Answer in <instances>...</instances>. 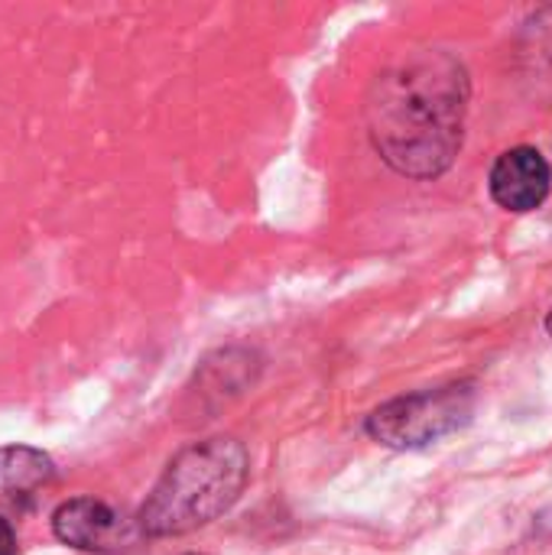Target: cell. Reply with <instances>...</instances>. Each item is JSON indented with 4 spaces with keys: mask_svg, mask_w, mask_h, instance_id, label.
<instances>
[{
    "mask_svg": "<svg viewBox=\"0 0 552 555\" xmlns=\"http://www.w3.org/2000/svg\"><path fill=\"white\" fill-rule=\"evenodd\" d=\"M468 78L446 52H426L377 81L368 104L381 156L416 179L439 176L462 146Z\"/></svg>",
    "mask_w": 552,
    "mask_h": 555,
    "instance_id": "cell-1",
    "label": "cell"
},
{
    "mask_svg": "<svg viewBox=\"0 0 552 555\" xmlns=\"http://www.w3.org/2000/svg\"><path fill=\"white\" fill-rule=\"evenodd\" d=\"M247 485V452L234 439L182 449L140 507L146 537H182L218 520Z\"/></svg>",
    "mask_w": 552,
    "mask_h": 555,
    "instance_id": "cell-2",
    "label": "cell"
},
{
    "mask_svg": "<svg viewBox=\"0 0 552 555\" xmlns=\"http://www.w3.org/2000/svg\"><path fill=\"white\" fill-rule=\"evenodd\" d=\"M52 533L81 553H124L137 540V527L94 498L65 501L52 514Z\"/></svg>",
    "mask_w": 552,
    "mask_h": 555,
    "instance_id": "cell-4",
    "label": "cell"
},
{
    "mask_svg": "<svg viewBox=\"0 0 552 555\" xmlns=\"http://www.w3.org/2000/svg\"><path fill=\"white\" fill-rule=\"evenodd\" d=\"M547 328H550V335H552V312H550V319H547Z\"/></svg>",
    "mask_w": 552,
    "mask_h": 555,
    "instance_id": "cell-8",
    "label": "cell"
},
{
    "mask_svg": "<svg viewBox=\"0 0 552 555\" xmlns=\"http://www.w3.org/2000/svg\"><path fill=\"white\" fill-rule=\"evenodd\" d=\"M0 555H16V537L7 520H0Z\"/></svg>",
    "mask_w": 552,
    "mask_h": 555,
    "instance_id": "cell-7",
    "label": "cell"
},
{
    "mask_svg": "<svg viewBox=\"0 0 552 555\" xmlns=\"http://www.w3.org/2000/svg\"><path fill=\"white\" fill-rule=\"evenodd\" d=\"M550 163L534 146H514L491 169V195L508 211H534L550 195Z\"/></svg>",
    "mask_w": 552,
    "mask_h": 555,
    "instance_id": "cell-5",
    "label": "cell"
},
{
    "mask_svg": "<svg viewBox=\"0 0 552 555\" xmlns=\"http://www.w3.org/2000/svg\"><path fill=\"white\" fill-rule=\"evenodd\" d=\"M55 465L46 452L29 446L0 449V520H16L52 485Z\"/></svg>",
    "mask_w": 552,
    "mask_h": 555,
    "instance_id": "cell-6",
    "label": "cell"
},
{
    "mask_svg": "<svg viewBox=\"0 0 552 555\" xmlns=\"http://www.w3.org/2000/svg\"><path fill=\"white\" fill-rule=\"evenodd\" d=\"M472 387L426 390L374 410L368 420V433L390 449H423L462 429L472 420Z\"/></svg>",
    "mask_w": 552,
    "mask_h": 555,
    "instance_id": "cell-3",
    "label": "cell"
}]
</instances>
